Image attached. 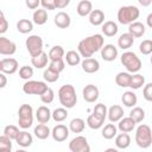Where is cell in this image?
Instances as JSON below:
<instances>
[{"label":"cell","instance_id":"cell-1","mask_svg":"<svg viewBox=\"0 0 152 152\" xmlns=\"http://www.w3.org/2000/svg\"><path fill=\"white\" fill-rule=\"evenodd\" d=\"M102 46H103V37H102V34L95 33V34H91L89 37L83 38L78 43L77 49H78V53L82 57L90 58L93 56V53L99 51V50H101Z\"/></svg>","mask_w":152,"mask_h":152},{"label":"cell","instance_id":"cell-2","mask_svg":"<svg viewBox=\"0 0 152 152\" xmlns=\"http://www.w3.org/2000/svg\"><path fill=\"white\" fill-rule=\"evenodd\" d=\"M58 99L61 104L66 108H72L77 102V95L72 84H63L58 90Z\"/></svg>","mask_w":152,"mask_h":152},{"label":"cell","instance_id":"cell-3","mask_svg":"<svg viewBox=\"0 0 152 152\" xmlns=\"http://www.w3.org/2000/svg\"><path fill=\"white\" fill-rule=\"evenodd\" d=\"M139 17V8L134 5H124L118 11V19L121 24H131Z\"/></svg>","mask_w":152,"mask_h":152},{"label":"cell","instance_id":"cell-4","mask_svg":"<svg viewBox=\"0 0 152 152\" xmlns=\"http://www.w3.org/2000/svg\"><path fill=\"white\" fill-rule=\"evenodd\" d=\"M135 142L139 147L146 148L150 147L152 144V132L148 125L142 124L137 128L135 132Z\"/></svg>","mask_w":152,"mask_h":152},{"label":"cell","instance_id":"cell-5","mask_svg":"<svg viewBox=\"0 0 152 152\" xmlns=\"http://www.w3.org/2000/svg\"><path fill=\"white\" fill-rule=\"evenodd\" d=\"M121 63L129 72H137L141 69L140 58L132 51H126L121 55Z\"/></svg>","mask_w":152,"mask_h":152},{"label":"cell","instance_id":"cell-6","mask_svg":"<svg viewBox=\"0 0 152 152\" xmlns=\"http://www.w3.org/2000/svg\"><path fill=\"white\" fill-rule=\"evenodd\" d=\"M25 45H26V49L28 50L31 57H34L43 51V39L38 34L28 36L25 40Z\"/></svg>","mask_w":152,"mask_h":152},{"label":"cell","instance_id":"cell-7","mask_svg":"<svg viewBox=\"0 0 152 152\" xmlns=\"http://www.w3.org/2000/svg\"><path fill=\"white\" fill-rule=\"evenodd\" d=\"M48 89V86L43 81H26L23 86V90L25 94H33V95H42Z\"/></svg>","mask_w":152,"mask_h":152},{"label":"cell","instance_id":"cell-8","mask_svg":"<svg viewBox=\"0 0 152 152\" xmlns=\"http://www.w3.org/2000/svg\"><path fill=\"white\" fill-rule=\"evenodd\" d=\"M69 148L71 152H90V146L83 135L75 137L69 142Z\"/></svg>","mask_w":152,"mask_h":152},{"label":"cell","instance_id":"cell-9","mask_svg":"<svg viewBox=\"0 0 152 152\" xmlns=\"http://www.w3.org/2000/svg\"><path fill=\"white\" fill-rule=\"evenodd\" d=\"M99 88L95 86V84H87L83 90H82V95H83V99L87 101V102H95L99 97Z\"/></svg>","mask_w":152,"mask_h":152},{"label":"cell","instance_id":"cell-10","mask_svg":"<svg viewBox=\"0 0 152 152\" xmlns=\"http://www.w3.org/2000/svg\"><path fill=\"white\" fill-rule=\"evenodd\" d=\"M51 135H52L53 140H56V141H59V142L64 141L69 137V128L62 124L56 125L51 131Z\"/></svg>","mask_w":152,"mask_h":152},{"label":"cell","instance_id":"cell-11","mask_svg":"<svg viewBox=\"0 0 152 152\" xmlns=\"http://www.w3.org/2000/svg\"><path fill=\"white\" fill-rule=\"evenodd\" d=\"M17 50V45L11 39L0 36V53L1 55H13Z\"/></svg>","mask_w":152,"mask_h":152},{"label":"cell","instance_id":"cell-12","mask_svg":"<svg viewBox=\"0 0 152 152\" xmlns=\"http://www.w3.org/2000/svg\"><path fill=\"white\" fill-rule=\"evenodd\" d=\"M18 70V61L15 58L8 57L1 59V72L4 74H14Z\"/></svg>","mask_w":152,"mask_h":152},{"label":"cell","instance_id":"cell-13","mask_svg":"<svg viewBox=\"0 0 152 152\" xmlns=\"http://www.w3.org/2000/svg\"><path fill=\"white\" fill-rule=\"evenodd\" d=\"M53 23L56 24L57 27L59 28H66L70 23H71V19H70V15L64 12V11H59L57 12V14H55L53 17Z\"/></svg>","mask_w":152,"mask_h":152},{"label":"cell","instance_id":"cell-14","mask_svg":"<svg viewBox=\"0 0 152 152\" xmlns=\"http://www.w3.org/2000/svg\"><path fill=\"white\" fill-rule=\"evenodd\" d=\"M118 56V49L115 45L113 44H106L101 48V57L104 59V61H114Z\"/></svg>","mask_w":152,"mask_h":152},{"label":"cell","instance_id":"cell-15","mask_svg":"<svg viewBox=\"0 0 152 152\" xmlns=\"http://www.w3.org/2000/svg\"><path fill=\"white\" fill-rule=\"evenodd\" d=\"M82 69L88 74H93V72H95L100 69V63H99L97 59H95L93 57L84 58L82 61Z\"/></svg>","mask_w":152,"mask_h":152},{"label":"cell","instance_id":"cell-16","mask_svg":"<svg viewBox=\"0 0 152 152\" xmlns=\"http://www.w3.org/2000/svg\"><path fill=\"white\" fill-rule=\"evenodd\" d=\"M128 33L135 37H141L145 33V25L141 21H133L128 25Z\"/></svg>","mask_w":152,"mask_h":152},{"label":"cell","instance_id":"cell-17","mask_svg":"<svg viewBox=\"0 0 152 152\" xmlns=\"http://www.w3.org/2000/svg\"><path fill=\"white\" fill-rule=\"evenodd\" d=\"M36 118L39 124H46L51 118V112L46 106H40L37 108Z\"/></svg>","mask_w":152,"mask_h":152},{"label":"cell","instance_id":"cell-18","mask_svg":"<svg viewBox=\"0 0 152 152\" xmlns=\"http://www.w3.org/2000/svg\"><path fill=\"white\" fill-rule=\"evenodd\" d=\"M108 118L110 121H119L124 116V109L119 104H113L108 109Z\"/></svg>","mask_w":152,"mask_h":152},{"label":"cell","instance_id":"cell-19","mask_svg":"<svg viewBox=\"0 0 152 152\" xmlns=\"http://www.w3.org/2000/svg\"><path fill=\"white\" fill-rule=\"evenodd\" d=\"M15 141H17L18 145H20L23 147H28L32 144L33 138H32V135L30 133H27L25 131H21V132L18 133V135L15 138Z\"/></svg>","mask_w":152,"mask_h":152},{"label":"cell","instance_id":"cell-20","mask_svg":"<svg viewBox=\"0 0 152 152\" xmlns=\"http://www.w3.org/2000/svg\"><path fill=\"white\" fill-rule=\"evenodd\" d=\"M103 20H104V12L102 10H99V8L91 10V12L89 13V21H90V24L100 25V24L103 23Z\"/></svg>","mask_w":152,"mask_h":152},{"label":"cell","instance_id":"cell-21","mask_svg":"<svg viewBox=\"0 0 152 152\" xmlns=\"http://www.w3.org/2000/svg\"><path fill=\"white\" fill-rule=\"evenodd\" d=\"M91 10H93V4L90 0H81L76 6V11L80 15H87L91 12Z\"/></svg>","mask_w":152,"mask_h":152},{"label":"cell","instance_id":"cell-22","mask_svg":"<svg viewBox=\"0 0 152 152\" xmlns=\"http://www.w3.org/2000/svg\"><path fill=\"white\" fill-rule=\"evenodd\" d=\"M118 25L116 23H114L113 20H107L103 23L102 25V32L104 33V36L107 37H113L114 34H116L118 32Z\"/></svg>","mask_w":152,"mask_h":152},{"label":"cell","instance_id":"cell-23","mask_svg":"<svg viewBox=\"0 0 152 152\" xmlns=\"http://www.w3.org/2000/svg\"><path fill=\"white\" fill-rule=\"evenodd\" d=\"M133 42H134V37H133L132 34H129L128 32H126V33H122V34L119 37V39H118V45H119V48H121V49H128V48L132 46Z\"/></svg>","mask_w":152,"mask_h":152},{"label":"cell","instance_id":"cell-24","mask_svg":"<svg viewBox=\"0 0 152 152\" xmlns=\"http://www.w3.org/2000/svg\"><path fill=\"white\" fill-rule=\"evenodd\" d=\"M48 58H49L48 55L44 51H42L39 55H37V56L31 58V63H32L33 66H36L38 69H42L48 64Z\"/></svg>","mask_w":152,"mask_h":152},{"label":"cell","instance_id":"cell-25","mask_svg":"<svg viewBox=\"0 0 152 152\" xmlns=\"http://www.w3.org/2000/svg\"><path fill=\"white\" fill-rule=\"evenodd\" d=\"M134 127H135V122L129 116L124 118V119H120V121H119V129L122 133H128V132L133 131Z\"/></svg>","mask_w":152,"mask_h":152},{"label":"cell","instance_id":"cell-26","mask_svg":"<svg viewBox=\"0 0 152 152\" xmlns=\"http://www.w3.org/2000/svg\"><path fill=\"white\" fill-rule=\"evenodd\" d=\"M121 101H122V103H124L126 107H133V106L137 103L138 99H137V95H135L133 91L127 90V91H125V93L122 94Z\"/></svg>","mask_w":152,"mask_h":152},{"label":"cell","instance_id":"cell-27","mask_svg":"<svg viewBox=\"0 0 152 152\" xmlns=\"http://www.w3.org/2000/svg\"><path fill=\"white\" fill-rule=\"evenodd\" d=\"M84 126H86V122L81 118H74L69 124V128L74 133H81L84 129Z\"/></svg>","mask_w":152,"mask_h":152},{"label":"cell","instance_id":"cell-28","mask_svg":"<svg viewBox=\"0 0 152 152\" xmlns=\"http://www.w3.org/2000/svg\"><path fill=\"white\" fill-rule=\"evenodd\" d=\"M34 134L38 139H46L51 134V131L45 124H38L34 127Z\"/></svg>","mask_w":152,"mask_h":152},{"label":"cell","instance_id":"cell-29","mask_svg":"<svg viewBox=\"0 0 152 152\" xmlns=\"http://www.w3.org/2000/svg\"><path fill=\"white\" fill-rule=\"evenodd\" d=\"M131 144V137L128 133H120L115 137V145L119 148H126Z\"/></svg>","mask_w":152,"mask_h":152},{"label":"cell","instance_id":"cell-30","mask_svg":"<svg viewBox=\"0 0 152 152\" xmlns=\"http://www.w3.org/2000/svg\"><path fill=\"white\" fill-rule=\"evenodd\" d=\"M32 18H33V21H34L36 24L43 25V24L48 20V12H46V10H44V8H38V10H36V11L33 12Z\"/></svg>","mask_w":152,"mask_h":152},{"label":"cell","instance_id":"cell-31","mask_svg":"<svg viewBox=\"0 0 152 152\" xmlns=\"http://www.w3.org/2000/svg\"><path fill=\"white\" fill-rule=\"evenodd\" d=\"M33 28V23L28 19H19L17 23V30L21 33H28Z\"/></svg>","mask_w":152,"mask_h":152},{"label":"cell","instance_id":"cell-32","mask_svg":"<svg viewBox=\"0 0 152 152\" xmlns=\"http://www.w3.org/2000/svg\"><path fill=\"white\" fill-rule=\"evenodd\" d=\"M65 61L69 65L74 66V65H77L80 62H81V56L77 51L75 50H69L66 53H65Z\"/></svg>","mask_w":152,"mask_h":152},{"label":"cell","instance_id":"cell-33","mask_svg":"<svg viewBox=\"0 0 152 152\" xmlns=\"http://www.w3.org/2000/svg\"><path fill=\"white\" fill-rule=\"evenodd\" d=\"M129 81H131V75L125 71H120L115 76V82L120 87H129Z\"/></svg>","mask_w":152,"mask_h":152},{"label":"cell","instance_id":"cell-34","mask_svg":"<svg viewBox=\"0 0 152 152\" xmlns=\"http://www.w3.org/2000/svg\"><path fill=\"white\" fill-rule=\"evenodd\" d=\"M64 56V49L61 45H55L50 49L48 57L50 58V61H55V59H61Z\"/></svg>","mask_w":152,"mask_h":152},{"label":"cell","instance_id":"cell-35","mask_svg":"<svg viewBox=\"0 0 152 152\" xmlns=\"http://www.w3.org/2000/svg\"><path fill=\"white\" fill-rule=\"evenodd\" d=\"M129 118L137 124L145 119V110L141 107H133V109L129 112Z\"/></svg>","mask_w":152,"mask_h":152},{"label":"cell","instance_id":"cell-36","mask_svg":"<svg viewBox=\"0 0 152 152\" xmlns=\"http://www.w3.org/2000/svg\"><path fill=\"white\" fill-rule=\"evenodd\" d=\"M145 83V77L141 74H134L131 75V81H129V87L133 89H139L141 86Z\"/></svg>","mask_w":152,"mask_h":152},{"label":"cell","instance_id":"cell-37","mask_svg":"<svg viewBox=\"0 0 152 152\" xmlns=\"http://www.w3.org/2000/svg\"><path fill=\"white\" fill-rule=\"evenodd\" d=\"M51 116L53 118V120L55 121H63L64 119H66V116H68V110L64 108V107H58V108H56L52 113H51Z\"/></svg>","mask_w":152,"mask_h":152},{"label":"cell","instance_id":"cell-38","mask_svg":"<svg viewBox=\"0 0 152 152\" xmlns=\"http://www.w3.org/2000/svg\"><path fill=\"white\" fill-rule=\"evenodd\" d=\"M116 135V127L113 124H107L102 128V137L104 139H112Z\"/></svg>","mask_w":152,"mask_h":152},{"label":"cell","instance_id":"cell-39","mask_svg":"<svg viewBox=\"0 0 152 152\" xmlns=\"http://www.w3.org/2000/svg\"><path fill=\"white\" fill-rule=\"evenodd\" d=\"M103 122H104V120H101V119L96 118L94 114H90V115H88V118H87V124H88V126H89L90 128H93V129L100 128V127L103 125Z\"/></svg>","mask_w":152,"mask_h":152},{"label":"cell","instance_id":"cell-40","mask_svg":"<svg viewBox=\"0 0 152 152\" xmlns=\"http://www.w3.org/2000/svg\"><path fill=\"white\" fill-rule=\"evenodd\" d=\"M93 114H94L96 118H99V119H101V120H104V118H106V115H107V107H106V104H103V103H97V104H95L94 110H93Z\"/></svg>","mask_w":152,"mask_h":152},{"label":"cell","instance_id":"cell-41","mask_svg":"<svg viewBox=\"0 0 152 152\" xmlns=\"http://www.w3.org/2000/svg\"><path fill=\"white\" fill-rule=\"evenodd\" d=\"M33 114V109L30 104L27 103H24L19 107V110H18V115L19 118H33L32 116Z\"/></svg>","mask_w":152,"mask_h":152},{"label":"cell","instance_id":"cell-42","mask_svg":"<svg viewBox=\"0 0 152 152\" xmlns=\"http://www.w3.org/2000/svg\"><path fill=\"white\" fill-rule=\"evenodd\" d=\"M19 132H20V131H19L18 127L14 126V125H7V126L4 128V135H6L7 138H10L11 140H12V139H15Z\"/></svg>","mask_w":152,"mask_h":152},{"label":"cell","instance_id":"cell-43","mask_svg":"<svg viewBox=\"0 0 152 152\" xmlns=\"http://www.w3.org/2000/svg\"><path fill=\"white\" fill-rule=\"evenodd\" d=\"M64 61H63V58H61V59H55V61H50V64H49V69L50 70H52V71H55V72H61L63 69H64Z\"/></svg>","mask_w":152,"mask_h":152},{"label":"cell","instance_id":"cell-44","mask_svg":"<svg viewBox=\"0 0 152 152\" xmlns=\"http://www.w3.org/2000/svg\"><path fill=\"white\" fill-rule=\"evenodd\" d=\"M19 76H20V78L28 81V78H31L33 76V68L28 66V65H23L19 69Z\"/></svg>","mask_w":152,"mask_h":152},{"label":"cell","instance_id":"cell-45","mask_svg":"<svg viewBox=\"0 0 152 152\" xmlns=\"http://www.w3.org/2000/svg\"><path fill=\"white\" fill-rule=\"evenodd\" d=\"M139 50L144 55H150L152 52V40H150V39L142 40L139 45Z\"/></svg>","mask_w":152,"mask_h":152},{"label":"cell","instance_id":"cell-46","mask_svg":"<svg viewBox=\"0 0 152 152\" xmlns=\"http://www.w3.org/2000/svg\"><path fill=\"white\" fill-rule=\"evenodd\" d=\"M43 77H44V80L48 81V82H56V81L59 78V74H58V72H55V71H52V70H50V69L48 68V69L44 70Z\"/></svg>","mask_w":152,"mask_h":152},{"label":"cell","instance_id":"cell-47","mask_svg":"<svg viewBox=\"0 0 152 152\" xmlns=\"http://www.w3.org/2000/svg\"><path fill=\"white\" fill-rule=\"evenodd\" d=\"M53 97H55L53 90H52L51 88H49V87H48V89L40 95V100H42V102H44V103H51V102L53 101Z\"/></svg>","mask_w":152,"mask_h":152},{"label":"cell","instance_id":"cell-48","mask_svg":"<svg viewBox=\"0 0 152 152\" xmlns=\"http://www.w3.org/2000/svg\"><path fill=\"white\" fill-rule=\"evenodd\" d=\"M12 148V141L6 135H0V151L1 150H11Z\"/></svg>","mask_w":152,"mask_h":152},{"label":"cell","instance_id":"cell-49","mask_svg":"<svg viewBox=\"0 0 152 152\" xmlns=\"http://www.w3.org/2000/svg\"><path fill=\"white\" fill-rule=\"evenodd\" d=\"M142 94H144V97H145L147 101H152V83H151V82H148V83L144 87Z\"/></svg>","mask_w":152,"mask_h":152},{"label":"cell","instance_id":"cell-50","mask_svg":"<svg viewBox=\"0 0 152 152\" xmlns=\"http://www.w3.org/2000/svg\"><path fill=\"white\" fill-rule=\"evenodd\" d=\"M33 122V118H19L18 124L21 128H28Z\"/></svg>","mask_w":152,"mask_h":152},{"label":"cell","instance_id":"cell-51","mask_svg":"<svg viewBox=\"0 0 152 152\" xmlns=\"http://www.w3.org/2000/svg\"><path fill=\"white\" fill-rule=\"evenodd\" d=\"M40 4H42V6L44 7V10H45V8H48V10H55V8H56V6H55V0H42Z\"/></svg>","mask_w":152,"mask_h":152},{"label":"cell","instance_id":"cell-52","mask_svg":"<svg viewBox=\"0 0 152 152\" xmlns=\"http://www.w3.org/2000/svg\"><path fill=\"white\" fill-rule=\"evenodd\" d=\"M7 28H8V21L4 17V18L0 19V33H5L7 31Z\"/></svg>","mask_w":152,"mask_h":152},{"label":"cell","instance_id":"cell-53","mask_svg":"<svg viewBox=\"0 0 152 152\" xmlns=\"http://www.w3.org/2000/svg\"><path fill=\"white\" fill-rule=\"evenodd\" d=\"M25 4H26V6L30 7V8H37V7L39 6L40 1H39V0H25Z\"/></svg>","mask_w":152,"mask_h":152},{"label":"cell","instance_id":"cell-54","mask_svg":"<svg viewBox=\"0 0 152 152\" xmlns=\"http://www.w3.org/2000/svg\"><path fill=\"white\" fill-rule=\"evenodd\" d=\"M70 0H55V6L57 8H64L66 5H69Z\"/></svg>","mask_w":152,"mask_h":152},{"label":"cell","instance_id":"cell-55","mask_svg":"<svg viewBox=\"0 0 152 152\" xmlns=\"http://www.w3.org/2000/svg\"><path fill=\"white\" fill-rule=\"evenodd\" d=\"M7 84V77L4 72H0V88H4Z\"/></svg>","mask_w":152,"mask_h":152},{"label":"cell","instance_id":"cell-56","mask_svg":"<svg viewBox=\"0 0 152 152\" xmlns=\"http://www.w3.org/2000/svg\"><path fill=\"white\" fill-rule=\"evenodd\" d=\"M146 20H147V25L151 27V26H152V13H148V15H147Z\"/></svg>","mask_w":152,"mask_h":152},{"label":"cell","instance_id":"cell-57","mask_svg":"<svg viewBox=\"0 0 152 152\" xmlns=\"http://www.w3.org/2000/svg\"><path fill=\"white\" fill-rule=\"evenodd\" d=\"M104 152H119V151L116 148H114V147H108V148L104 150Z\"/></svg>","mask_w":152,"mask_h":152},{"label":"cell","instance_id":"cell-58","mask_svg":"<svg viewBox=\"0 0 152 152\" xmlns=\"http://www.w3.org/2000/svg\"><path fill=\"white\" fill-rule=\"evenodd\" d=\"M139 2L142 5H148V4H151V0H139Z\"/></svg>","mask_w":152,"mask_h":152},{"label":"cell","instance_id":"cell-59","mask_svg":"<svg viewBox=\"0 0 152 152\" xmlns=\"http://www.w3.org/2000/svg\"><path fill=\"white\" fill-rule=\"evenodd\" d=\"M4 17H5V15H4V12H2V10H0V19L4 18Z\"/></svg>","mask_w":152,"mask_h":152},{"label":"cell","instance_id":"cell-60","mask_svg":"<svg viewBox=\"0 0 152 152\" xmlns=\"http://www.w3.org/2000/svg\"><path fill=\"white\" fill-rule=\"evenodd\" d=\"M0 152H11V150H1Z\"/></svg>","mask_w":152,"mask_h":152},{"label":"cell","instance_id":"cell-61","mask_svg":"<svg viewBox=\"0 0 152 152\" xmlns=\"http://www.w3.org/2000/svg\"><path fill=\"white\" fill-rule=\"evenodd\" d=\"M15 152H26V151H25V150H17Z\"/></svg>","mask_w":152,"mask_h":152},{"label":"cell","instance_id":"cell-62","mask_svg":"<svg viewBox=\"0 0 152 152\" xmlns=\"http://www.w3.org/2000/svg\"><path fill=\"white\" fill-rule=\"evenodd\" d=\"M0 71H1V61H0Z\"/></svg>","mask_w":152,"mask_h":152}]
</instances>
